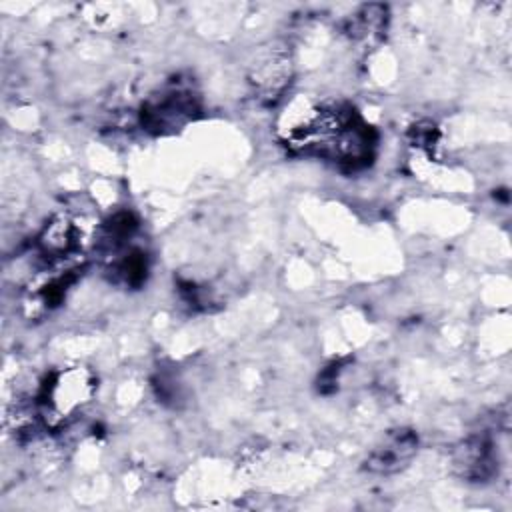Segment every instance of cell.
<instances>
[{
	"instance_id": "cell-1",
	"label": "cell",
	"mask_w": 512,
	"mask_h": 512,
	"mask_svg": "<svg viewBox=\"0 0 512 512\" xmlns=\"http://www.w3.org/2000/svg\"><path fill=\"white\" fill-rule=\"evenodd\" d=\"M286 146L298 154L320 156L348 170L370 162L374 134L352 108L302 104L282 124Z\"/></svg>"
},
{
	"instance_id": "cell-2",
	"label": "cell",
	"mask_w": 512,
	"mask_h": 512,
	"mask_svg": "<svg viewBox=\"0 0 512 512\" xmlns=\"http://www.w3.org/2000/svg\"><path fill=\"white\" fill-rule=\"evenodd\" d=\"M200 114L198 94L180 82L152 94L140 110V124L148 132L168 134L184 128Z\"/></svg>"
},
{
	"instance_id": "cell-3",
	"label": "cell",
	"mask_w": 512,
	"mask_h": 512,
	"mask_svg": "<svg viewBox=\"0 0 512 512\" xmlns=\"http://www.w3.org/2000/svg\"><path fill=\"white\" fill-rule=\"evenodd\" d=\"M96 380L86 368H68L52 374L38 394L42 416L64 420L82 408L94 394Z\"/></svg>"
},
{
	"instance_id": "cell-4",
	"label": "cell",
	"mask_w": 512,
	"mask_h": 512,
	"mask_svg": "<svg viewBox=\"0 0 512 512\" xmlns=\"http://www.w3.org/2000/svg\"><path fill=\"white\" fill-rule=\"evenodd\" d=\"M418 452V436L408 428H396L384 434V438L368 452L364 470L372 474H396L404 470Z\"/></svg>"
},
{
	"instance_id": "cell-5",
	"label": "cell",
	"mask_w": 512,
	"mask_h": 512,
	"mask_svg": "<svg viewBox=\"0 0 512 512\" xmlns=\"http://www.w3.org/2000/svg\"><path fill=\"white\" fill-rule=\"evenodd\" d=\"M454 470L468 482H486L498 470L494 442L486 434H472L452 454Z\"/></svg>"
},
{
	"instance_id": "cell-6",
	"label": "cell",
	"mask_w": 512,
	"mask_h": 512,
	"mask_svg": "<svg viewBox=\"0 0 512 512\" xmlns=\"http://www.w3.org/2000/svg\"><path fill=\"white\" fill-rule=\"evenodd\" d=\"M82 240V224L70 216H58L42 230L38 250L46 264H62L82 250Z\"/></svg>"
},
{
	"instance_id": "cell-7",
	"label": "cell",
	"mask_w": 512,
	"mask_h": 512,
	"mask_svg": "<svg viewBox=\"0 0 512 512\" xmlns=\"http://www.w3.org/2000/svg\"><path fill=\"white\" fill-rule=\"evenodd\" d=\"M288 76H290V60L286 52L272 50L262 58L260 64H256L252 82L260 92L270 96V94L282 92Z\"/></svg>"
},
{
	"instance_id": "cell-8",
	"label": "cell",
	"mask_w": 512,
	"mask_h": 512,
	"mask_svg": "<svg viewBox=\"0 0 512 512\" xmlns=\"http://www.w3.org/2000/svg\"><path fill=\"white\" fill-rule=\"evenodd\" d=\"M116 252H120V256H114V260L110 264V272L122 284L130 286V288H138L146 280V272H148L146 254L138 248L126 250V246Z\"/></svg>"
},
{
	"instance_id": "cell-9",
	"label": "cell",
	"mask_w": 512,
	"mask_h": 512,
	"mask_svg": "<svg viewBox=\"0 0 512 512\" xmlns=\"http://www.w3.org/2000/svg\"><path fill=\"white\" fill-rule=\"evenodd\" d=\"M386 22V6L368 4L362 6L348 22V32L354 38H372L382 32Z\"/></svg>"
},
{
	"instance_id": "cell-10",
	"label": "cell",
	"mask_w": 512,
	"mask_h": 512,
	"mask_svg": "<svg viewBox=\"0 0 512 512\" xmlns=\"http://www.w3.org/2000/svg\"><path fill=\"white\" fill-rule=\"evenodd\" d=\"M412 136L414 142L420 148H434L438 142V134H436V126L432 122H420L412 128Z\"/></svg>"
}]
</instances>
